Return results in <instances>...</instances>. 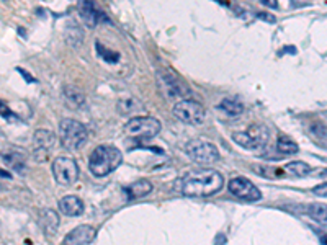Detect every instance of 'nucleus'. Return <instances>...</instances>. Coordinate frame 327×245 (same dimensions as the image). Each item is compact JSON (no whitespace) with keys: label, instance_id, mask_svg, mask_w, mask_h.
<instances>
[{"label":"nucleus","instance_id":"1","mask_svg":"<svg viewBox=\"0 0 327 245\" xmlns=\"http://www.w3.org/2000/svg\"><path fill=\"white\" fill-rule=\"evenodd\" d=\"M224 185V177L213 168L192 170L180 180V191L190 198L211 196L221 191Z\"/></svg>","mask_w":327,"mask_h":245},{"label":"nucleus","instance_id":"2","mask_svg":"<svg viewBox=\"0 0 327 245\" xmlns=\"http://www.w3.org/2000/svg\"><path fill=\"white\" fill-rule=\"evenodd\" d=\"M123 161V154L115 146H98L95 147L89 157V170L95 177H107L113 170L119 167Z\"/></svg>","mask_w":327,"mask_h":245},{"label":"nucleus","instance_id":"3","mask_svg":"<svg viewBox=\"0 0 327 245\" xmlns=\"http://www.w3.org/2000/svg\"><path fill=\"white\" fill-rule=\"evenodd\" d=\"M89 131L82 123L65 118L59 123V141L67 151H79L85 146Z\"/></svg>","mask_w":327,"mask_h":245},{"label":"nucleus","instance_id":"4","mask_svg":"<svg viewBox=\"0 0 327 245\" xmlns=\"http://www.w3.org/2000/svg\"><path fill=\"white\" fill-rule=\"evenodd\" d=\"M270 139V131L265 124H254L245 131H238L233 134V141L238 142L239 146L249 151H255V149L264 147Z\"/></svg>","mask_w":327,"mask_h":245},{"label":"nucleus","instance_id":"5","mask_svg":"<svg viewBox=\"0 0 327 245\" xmlns=\"http://www.w3.org/2000/svg\"><path fill=\"white\" fill-rule=\"evenodd\" d=\"M174 116L180 119L182 123L187 124H193V126H198V124H203L205 121V108L203 105L198 103L196 100L187 98V100H180L174 105L172 108Z\"/></svg>","mask_w":327,"mask_h":245},{"label":"nucleus","instance_id":"6","mask_svg":"<svg viewBox=\"0 0 327 245\" xmlns=\"http://www.w3.org/2000/svg\"><path fill=\"white\" fill-rule=\"evenodd\" d=\"M160 121L152 116H136L131 118L129 121L124 124L123 131L128 134V136L133 137H146L150 139L154 136H157L160 133Z\"/></svg>","mask_w":327,"mask_h":245},{"label":"nucleus","instance_id":"7","mask_svg":"<svg viewBox=\"0 0 327 245\" xmlns=\"http://www.w3.org/2000/svg\"><path fill=\"white\" fill-rule=\"evenodd\" d=\"M53 175L59 185L70 187L79 178V165L70 157H58L53 162Z\"/></svg>","mask_w":327,"mask_h":245},{"label":"nucleus","instance_id":"8","mask_svg":"<svg viewBox=\"0 0 327 245\" xmlns=\"http://www.w3.org/2000/svg\"><path fill=\"white\" fill-rule=\"evenodd\" d=\"M185 152L188 154L190 159H193L195 162H200V163H211L219 159L218 147H216L213 142L201 141V139L190 141L187 144V147H185Z\"/></svg>","mask_w":327,"mask_h":245},{"label":"nucleus","instance_id":"9","mask_svg":"<svg viewBox=\"0 0 327 245\" xmlns=\"http://www.w3.org/2000/svg\"><path fill=\"white\" fill-rule=\"evenodd\" d=\"M228 188L231 194H234L236 198L245 199V201H259V199H262L260 190L245 177L231 178Z\"/></svg>","mask_w":327,"mask_h":245},{"label":"nucleus","instance_id":"10","mask_svg":"<svg viewBox=\"0 0 327 245\" xmlns=\"http://www.w3.org/2000/svg\"><path fill=\"white\" fill-rule=\"evenodd\" d=\"M54 142H56V136H54L53 131L49 129H38L33 136V156L38 162L44 161L48 157V154L51 152V149L54 147Z\"/></svg>","mask_w":327,"mask_h":245},{"label":"nucleus","instance_id":"11","mask_svg":"<svg viewBox=\"0 0 327 245\" xmlns=\"http://www.w3.org/2000/svg\"><path fill=\"white\" fill-rule=\"evenodd\" d=\"M95 236H97L95 227L82 224V226H77L75 229H72V231L64 237L62 245H90L93 242Z\"/></svg>","mask_w":327,"mask_h":245},{"label":"nucleus","instance_id":"12","mask_svg":"<svg viewBox=\"0 0 327 245\" xmlns=\"http://www.w3.org/2000/svg\"><path fill=\"white\" fill-rule=\"evenodd\" d=\"M80 18L84 20L89 28H95L100 20H107L103 13H100L93 2H79L77 5Z\"/></svg>","mask_w":327,"mask_h":245},{"label":"nucleus","instance_id":"13","mask_svg":"<svg viewBox=\"0 0 327 245\" xmlns=\"http://www.w3.org/2000/svg\"><path fill=\"white\" fill-rule=\"evenodd\" d=\"M160 82L164 83V90L167 92L169 97H182L183 100H187L188 95L192 93V90L187 85L172 76H164V81Z\"/></svg>","mask_w":327,"mask_h":245},{"label":"nucleus","instance_id":"14","mask_svg":"<svg viewBox=\"0 0 327 245\" xmlns=\"http://www.w3.org/2000/svg\"><path fill=\"white\" fill-rule=\"evenodd\" d=\"M59 211L65 216H80L84 213V203L82 199L74 196V194H67V196L59 199Z\"/></svg>","mask_w":327,"mask_h":245},{"label":"nucleus","instance_id":"15","mask_svg":"<svg viewBox=\"0 0 327 245\" xmlns=\"http://www.w3.org/2000/svg\"><path fill=\"white\" fill-rule=\"evenodd\" d=\"M64 98L65 102L70 105V108H84L87 100H85V93L75 85H65L64 87Z\"/></svg>","mask_w":327,"mask_h":245},{"label":"nucleus","instance_id":"16","mask_svg":"<svg viewBox=\"0 0 327 245\" xmlns=\"http://www.w3.org/2000/svg\"><path fill=\"white\" fill-rule=\"evenodd\" d=\"M124 191L128 194V199H136V198H143L146 194H149L152 191V183L149 180H138V182L128 185L124 188Z\"/></svg>","mask_w":327,"mask_h":245},{"label":"nucleus","instance_id":"17","mask_svg":"<svg viewBox=\"0 0 327 245\" xmlns=\"http://www.w3.org/2000/svg\"><path fill=\"white\" fill-rule=\"evenodd\" d=\"M41 224H43V229L44 232L49 234V236H53L54 232L58 231L59 227V216L56 211H53V209H44L41 213Z\"/></svg>","mask_w":327,"mask_h":245},{"label":"nucleus","instance_id":"18","mask_svg":"<svg viewBox=\"0 0 327 245\" xmlns=\"http://www.w3.org/2000/svg\"><path fill=\"white\" fill-rule=\"evenodd\" d=\"M117 109L119 114H131L143 109V103L139 100H136L134 97H124L117 103Z\"/></svg>","mask_w":327,"mask_h":245},{"label":"nucleus","instance_id":"19","mask_svg":"<svg viewBox=\"0 0 327 245\" xmlns=\"http://www.w3.org/2000/svg\"><path fill=\"white\" fill-rule=\"evenodd\" d=\"M309 218H313L321 226H327V204L323 203H311L308 206Z\"/></svg>","mask_w":327,"mask_h":245},{"label":"nucleus","instance_id":"20","mask_svg":"<svg viewBox=\"0 0 327 245\" xmlns=\"http://www.w3.org/2000/svg\"><path fill=\"white\" fill-rule=\"evenodd\" d=\"M219 107L223 111L228 113L229 116H239L240 113H244V105L240 103L238 98H224Z\"/></svg>","mask_w":327,"mask_h":245},{"label":"nucleus","instance_id":"21","mask_svg":"<svg viewBox=\"0 0 327 245\" xmlns=\"http://www.w3.org/2000/svg\"><path fill=\"white\" fill-rule=\"evenodd\" d=\"M276 149H278L281 154H285V156H293V154L298 152V146H296V142L291 141V139L286 137V136H281L278 139V142H276Z\"/></svg>","mask_w":327,"mask_h":245},{"label":"nucleus","instance_id":"22","mask_svg":"<svg viewBox=\"0 0 327 245\" xmlns=\"http://www.w3.org/2000/svg\"><path fill=\"white\" fill-rule=\"evenodd\" d=\"M285 170H288V172H291V175H295V177H304V175H308L311 172V167L308 163L304 162H290L285 165Z\"/></svg>","mask_w":327,"mask_h":245},{"label":"nucleus","instance_id":"23","mask_svg":"<svg viewBox=\"0 0 327 245\" xmlns=\"http://www.w3.org/2000/svg\"><path fill=\"white\" fill-rule=\"evenodd\" d=\"M95 46H97V51H98L100 56H102L103 59H107L108 62H117L118 59H119V54H117V53H110L108 49H105V46H103L102 43H98V41H97V44H95Z\"/></svg>","mask_w":327,"mask_h":245},{"label":"nucleus","instance_id":"24","mask_svg":"<svg viewBox=\"0 0 327 245\" xmlns=\"http://www.w3.org/2000/svg\"><path fill=\"white\" fill-rule=\"evenodd\" d=\"M311 131H313L316 136L327 139V124L324 123H313L311 124Z\"/></svg>","mask_w":327,"mask_h":245},{"label":"nucleus","instance_id":"25","mask_svg":"<svg viewBox=\"0 0 327 245\" xmlns=\"http://www.w3.org/2000/svg\"><path fill=\"white\" fill-rule=\"evenodd\" d=\"M314 194H318V196H323V198H327V182L323 183V185H318L314 190Z\"/></svg>","mask_w":327,"mask_h":245},{"label":"nucleus","instance_id":"26","mask_svg":"<svg viewBox=\"0 0 327 245\" xmlns=\"http://www.w3.org/2000/svg\"><path fill=\"white\" fill-rule=\"evenodd\" d=\"M257 17L262 18V20H267V22H270V23H273V22H275V18H273V17H270L268 13H259Z\"/></svg>","mask_w":327,"mask_h":245},{"label":"nucleus","instance_id":"27","mask_svg":"<svg viewBox=\"0 0 327 245\" xmlns=\"http://www.w3.org/2000/svg\"><path fill=\"white\" fill-rule=\"evenodd\" d=\"M262 3L264 5H267V7H278V3L275 2V0H262Z\"/></svg>","mask_w":327,"mask_h":245},{"label":"nucleus","instance_id":"28","mask_svg":"<svg viewBox=\"0 0 327 245\" xmlns=\"http://www.w3.org/2000/svg\"><path fill=\"white\" fill-rule=\"evenodd\" d=\"M323 241H324V244L327 245V236H324V237H323Z\"/></svg>","mask_w":327,"mask_h":245}]
</instances>
